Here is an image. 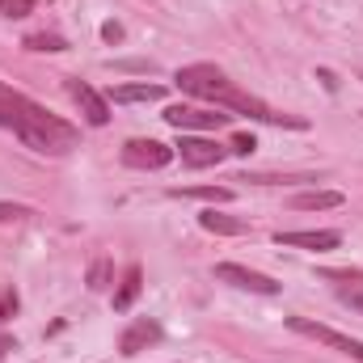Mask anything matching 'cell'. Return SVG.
<instances>
[{
    "mask_svg": "<svg viewBox=\"0 0 363 363\" xmlns=\"http://www.w3.org/2000/svg\"><path fill=\"white\" fill-rule=\"evenodd\" d=\"M0 127L13 131L26 148L43 152V157H68L81 144V131L72 123H64L60 114H51L47 106H38L34 97L0 85Z\"/></svg>",
    "mask_w": 363,
    "mask_h": 363,
    "instance_id": "cell-1",
    "label": "cell"
},
{
    "mask_svg": "<svg viewBox=\"0 0 363 363\" xmlns=\"http://www.w3.org/2000/svg\"><path fill=\"white\" fill-rule=\"evenodd\" d=\"M178 89L190 93V97H203V101H211V106H224V110H233V114H250V118H258V123H274V127H291V131H304L308 127V118H296V114H279L271 110L262 97H254L250 89H241V85H233L216 64H190V68H178Z\"/></svg>",
    "mask_w": 363,
    "mask_h": 363,
    "instance_id": "cell-2",
    "label": "cell"
},
{
    "mask_svg": "<svg viewBox=\"0 0 363 363\" xmlns=\"http://www.w3.org/2000/svg\"><path fill=\"white\" fill-rule=\"evenodd\" d=\"M287 330H291V334H304V338H313V342H321V347H334V351H342V355H351V359L363 363L359 338H347V334H338V330H330V325H317V321H308V317H287Z\"/></svg>",
    "mask_w": 363,
    "mask_h": 363,
    "instance_id": "cell-3",
    "label": "cell"
},
{
    "mask_svg": "<svg viewBox=\"0 0 363 363\" xmlns=\"http://www.w3.org/2000/svg\"><path fill=\"white\" fill-rule=\"evenodd\" d=\"M174 152L182 157V165H190V169H211V165H220L228 157V148L207 140V135H182L174 144Z\"/></svg>",
    "mask_w": 363,
    "mask_h": 363,
    "instance_id": "cell-4",
    "label": "cell"
},
{
    "mask_svg": "<svg viewBox=\"0 0 363 363\" xmlns=\"http://www.w3.org/2000/svg\"><path fill=\"white\" fill-rule=\"evenodd\" d=\"M174 161V148L161 140H127L123 144V165L131 169H165Z\"/></svg>",
    "mask_w": 363,
    "mask_h": 363,
    "instance_id": "cell-5",
    "label": "cell"
},
{
    "mask_svg": "<svg viewBox=\"0 0 363 363\" xmlns=\"http://www.w3.org/2000/svg\"><path fill=\"white\" fill-rule=\"evenodd\" d=\"M165 123L178 127V131H216V127H228L233 114H220V110H199V106H169L165 110Z\"/></svg>",
    "mask_w": 363,
    "mask_h": 363,
    "instance_id": "cell-6",
    "label": "cell"
},
{
    "mask_svg": "<svg viewBox=\"0 0 363 363\" xmlns=\"http://www.w3.org/2000/svg\"><path fill=\"white\" fill-rule=\"evenodd\" d=\"M321 279L330 283V291H334L347 308L363 313V271H355V267H330V271H321Z\"/></svg>",
    "mask_w": 363,
    "mask_h": 363,
    "instance_id": "cell-7",
    "label": "cell"
},
{
    "mask_svg": "<svg viewBox=\"0 0 363 363\" xmlns=\"http://www.w3.org/2000/svg\"><path fill=\"white\" fill-rule=\"evenodd\" d=\"M216 279H220V283H233V287H241V291H258V296H274V291H279V283H274L271 274L237 267V262H220V267H216Z\"/></svg>",
    "mask_w": 363,
    "mask_h": 363,
    "instance_id": "cell-8",
    "label": "cell"
},
{
    "mask_svg": "<svg viewBox=\"0 0 363 363\" xmlns=\"http://www.w3.org/2000/svg\"><path fill=\"white\" fill-rule=\"evenodd\" d=\"M68 97L81 106L85 123H93V127H106V123H110V106H106V97H97L93 85H85L81 77H68Z\"/></svg>",
    "mask_w": 363,
    "mask_h": 363,
    "instance_id": "cell-9",
    "label": "cell"
},
{
    "mask_svg": "<svg viewBox=\"0 0 363 363\" xmlns=\"http://www.w3.org/2000/svg\"><path fill=\"white\" fill-rule=\"evenodd\" d=\"M157 342H161V325L148 321V317H135V321L123 330L118 351H123V355H140V351H148V347H157Z\"/></svg>",
    "mask_w": 363,
    "mask_h": 363,
    "instance_id": "cell-10",
    "label": "cell"
},
{
    "mask_svg": "<svg viewBox=\"0 0 363 363\" xmlns=\"http://www.w3.org/2000/svg\"><path fill=\"white\" fill-rule=\"evenodd\" d=\"M279 245H291V250H338V233L334 228H317V233H274Z\"/></svg>",
    "mask_w": 363,
    "mask_h": 363,
    "instance_id": "cell-11",
    "label": "cell"
},
{
    "mask_svg": "<svg viewBox=\"0 0 363 363\" xmlns=\"http://www.w3.org/2000/svg\"><path fill=\"white\" fill-rule=\"evenodd\" d=\"M199 224H203L207 233H220V237H245V233H250V220L216 216V207H211V211H203V216H199Z\"/></svg>",
    "mask_w": 363,
    "mask_h": 363,
    "instance_id": "cell-12",
    "label": "cell"
},
{
    "mask_svg": "<svg viewBox=\"0 0 363 363\" xmlns=\"http://www.w3.org/2000/svg\"><path fill=\"white\" fill-rule=\"evenodd\" d=\"M140 287H144V271H140V267H127V271H123V283H118V291H114V308L127 313V308L135 304Z\"/></svg>",
    "mask_w": 363,
    "mask_h": 363,
    "instance_id": "cell-13",
    "label": "cell"
},
{
    "mask_svg": "<svg viewBox=\"0 0 363 363\" xmlns=\"http://www.w3.org/2000/svg\"><path fill=\"white\" fill-rule=\"evenodd\" d=\"M338 203H342L338 190H313V194H296L291 199L296 211H325V207H338Z\"/></svg>",
    "mask_w": 363,
    "mask_h": 363,
    "instance_id": "cell-14",
    "label": "cell"
},
{
    "mask_svg": "<svg viewBox=\"0 0 363 363\" xmlns=\"http://www.w3.org/2000/svg\"><path fill=\"white\" fill-rule=\"evenodd\" d=\"M110 97H114V101H123V106H127V101H161L165 89H161V85H114Z\"/></svg>",
    "mask_w": 363,
    "mask_h": 363,
    "instance_id": "cell-15",
    "label": "cell"
},
{
    "mask_svg": "<svg viewBox=\"0 0 363 363\" xmlns=\"http://www.w3.org/2000/svg\"><path fill=\"white\" fill-rule=\"evenodd\" d=\"M174 199H211V203H228L233 190L228 186H186V190H169Z\"/></svg>",
    "mask_w": 363,
    "mask_h": 363,
    "instance_id": "cell-16",
    "label": "cell"
},
{
    "mask_svg": "<svg viewBox=\"0 0 363 363\" xmlns=\"http://www.w3.org/2000/svg\"><path fill=\"white\" fill-rule=\"evenodd\" d=\"M21 47H26V51H68V38H64V34H47V30H43V34H26V38H21Z\"/></svg>",
    "mask_w": 363,
    "mask_h": 363,
    "instance_id": "cell-17",
    "label": "cell"
},
{
    "mask_svg": "<svg viewBox=\"0 0 363 363\" xmlns=\"http://www.w3.org/2000/svg\"><path fill=\"white\" fill-rule=\"evenodd\" d=\"M110 279H114V267H110V258H97L85 274V283H89V291H106L110 287Z\"/></svg>",
    "mask_w": 363,
    "mask_h": 363,
    "instance_id": "cell-18",
    "label": "cell"
},
{
    "mask_svg": "<svg viewBox=\"0 0 363 363\" xmlns=\"http://www.w3.org/2000/svg\"><path fill=\"white\" fill-rule=\"evenodd\" d=\"M34 13V0H0V17H30Z\"/></svg>",
    "mask_w": 363,
    "mask_h": 363,
    "instance_id": "cell-19",
    "label": "cell"
},
{
    "mask_svg": "<svg viewBox=\"0 0 363 363\" xmlns=\"http://www.w3.org/2000/svg\"><path fill=\"white\" fill-rule=\"evenodd\" d=\"M254 148H258V140H254V135H245V131H237V135H233V148H228V152H237V157H250Z\"/></svg>",
    "mask_w": 363,
    "mask_h": 363,
    "instance_id": "cell-20",
    "label": "cell"
},
{
    "mask_svg": "<svg viewBox=\"0 0 363 363\" xmlns=\"http://www.w3.org/2000/svg\"><path fill=\"white\" fill-rule=\"evenodd\" d=\"M26 216H34V211L21 207V203H0V224H9V220H26Z\"/></svg>",
    "mask_w": 363,
    "mask_h": 363,
    "instance_id": "cell-21",
    "label": "cell"
},
{
    "mask_svg": "<svg viewBox=\"0 0 363 363\" xmlns=\"http://www.w3.org/2000/svg\"><path fill=\"white\" fill-rule=\"evenodd\" d=\"M13 313H17V291H4L0 296V321H9Z\"/></svg>",
    "mask_w": 363,
    "mask_h": 363,
    "instance_id": "cell-22",
    "label": "cell"
},
{
    "mask_svg": "<svg viewBox=\"0 0 363 363\" xmlns=\"http://www.w3.org/2000/svg\"><path fill=\"white\" fill-rule=\"evenodd\" d=\"M101 38H106V43H123V26H118V21H106V26H101Z\"/></svg>",
    "mask_w": 363,
    "mask_h": 363,
    "instance_id": "cell-23",
    "label": "cell"
},
{
    "mask_svg": "<svg viewBox=\"0 0 363 363\" xmlns=\"http://www.w3.org/2000/svg\"><path fill=\"white\" fill-rule=\"evenodd\" d=\"M9 351H17V342H13L9 334H0V363H4V355H9Z\"/></svg>",
    "mask_w": 363,
    "mask_h": 363,
    "instance_id": "cell-24",
    "label": "cell"
},
{
    "mask_svg": "<svg viewBox=\"0 0 363 363\" xmlns=\"http://www.w3.org/2000/svg\"><path fill=\"white\" fill-rule=\"evenodd\" d=\"M317 81H321V85H325V89H338V81H334V72H325V68H321V72H317Z\"/></svg>",
    "mask_w": 363,
    "mask_h": 363,
    "instance_id": "cell-25",
    "label": "cell"
}]
</instances>
